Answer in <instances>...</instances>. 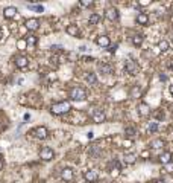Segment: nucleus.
<instances>
[{
	"label": "nucleus",
	"mask_w": 173,
	"mask_h": 183,
	"mask_svg": "<svg viewBox=\"0 0 173 183\" xmlns=\"http://www.w3.org/2000/svg\"><path fill=\"white\" fill-rule=\"evenodd\" d=\"M170 93L173 95V86H170Z\"/></svg>",
	"instance_id": "obj_42"
},
{
	"label": "nucleus",
	"mask_w": 173,
	"mask_h": 183,
	"mask_svg": "<svg viewBox=\"0 0 173 183\" xmlns=\"http://www.w3.org/2000/svg\"><path fill=\"white\" fill-rule=\"evenodd\" d=\"M166 171H167V172H173V163L172 162H170L169 165H166Z\"/></svg>",
	"instance_id": "obj_31"
},
{
	"label": "nucleus",
	"mask_w": 173,
	"mask_h": 183,
	"mask_svg": "<svg viewBox=\"0 0 173 183\" xmlns=\"http://www.w3.org/2000/svg\"><path fill=\"white\" fill-rule=\"evenodd\" d=\"M26 43H27V47H34L35 44H36V37L27 35L26 37Z\"/></svg>",
	"instance_id": "obj_25"
},
{
	"label": "nucleus",
	"mask_w": 173,
	"mask_h": 183,
	"mask_svg": "<svg viewBox=\"0 0 173 183\" xmlns=\"http://www.w3.org/2000/svg\"><path fill=\"white\" fill-rule=\"evenodd\" d=\"M91 118H93V121L96 122V124H100V122H103L105 121V113L103 110H99L96 109L93 113H91Z\"/></svg>",
	"instance_id": "obj_7"
},
{
	"label": "nucleus",
	"mask_w": 173,
	"mask_h": 183,
	"mask_svg": "<svg viewBox=\"0 0 173 183\" xmlns=\"http://www.w3.org/2000/svg\"><path fill=\"white\" fill-rule=\"evenodd\" d=\"M61 179L64 182H71L73 180V169L71 168H64L61 171Z\"/></svg>",
	"instance_id": "obj_11"
},
{
	"label": "nucleus",
	"mask_w": 173,
	"mask_h": 183,
	"mask_svg": "<svg viewBox=\"0 0 173 183\" xmlns=\"http://www.w3.org/2000/svg\"><path fill=\"white\" fill-rule=\"evenodd\" d=\"M84 179L88 183L97 182L99 180V171L97 169H88V171H85V174H84Z\"/></svg>",
	"instance_id": "obj_4"
},
{
	"label": "nucleus",
	"mask_w": 173,
	"mask_h": 183,
	"mask_svg": "<svg viewBox=\"0 0 173 183\" xmlns=\"http://www.w3.org/2000/svg\"><path fill=\"white\" fill-rule=\"evenodd\" d=\"M124 133H126L128 136H131V137H132V136H135V134H137V130H135L134 127H126V128H124Z\"/></svg>",
	"instance_id": "obj_28"
},
{
	"label": "nucleus",
	"mask_w": 173,
	"mask_h": 183,
	"mask_svg": "<svg viewBox=\"0 0 173 183\" xmlns=\"http://www.w3.org/2000/svg\"><path fill=\"white\" fill-rule=\"evenodd\" d=\"M27 8L32 9V11H36V12H43L44 11V8L41 5H27Z\"/></svg>",
	"instance_id": "obj_27"
},
{
	"label": "nucleus",
	"mask_w": 173,
	"mask_h": 183,
	"mask_svg": "<svg viewBox=\"0 0 173 183\" xmlns=\"http://www.w3.org/2000/svg\"><path fill=\"white\" fill-rule=\"evenodd\" d=\"M156 130H158V122H150V124L147 125V131H149V133H155Z\"/></svg>",
	"instance_id": "obj_29"
},
{
	"label": "nucleus",
	"mask_w": 173,
	"mask_h": 183,
	"mask_svg": "<svg viewBox=\"0 0 173 183\" xmlns=\"http://www.w3.org/2000/svg\"><path fill=\"white\" fill-rule=\"evenodd\" d=\"M17 16V8L15 6H8V8H5V11H3V17L5 18H14Z\"/></svg>",
	"instance_id": "obj_13"
},
{
	"label": "nucleus",
	"mask_w": 173,
	"mask_h": 183,
	"mask_svg": "<svg viewBox=\"0 0 173 183\" xmlns=\"http://www.w3.org/2000/svg\"><path fill=\"white\" fill-rule=\"evenodd\" d=\"M0 41H2V32H0Z\"/></svg>",
	"instance_id": "obj_43"
},
{
	"label": "nucleus",
	"mask_w": 173,
	"mask_h": 183,
	"mask_svg": "<svg viewBox=\"0 0 173 183\" xmlns=\"http://www.w3.org/2000/svg\"><path fill=\"white\" fill-rule=\"evenodd\" d=\"M93 5V2H81V6H90Z\"/></svg>",
	"instance_id": "obj_34"
},
{
	"label": "nucleus",
	"mask_w": 173,
	"mask_h": 183,
	"mask_svg": "<svg viewBox=\"0 0 173 183\" xmlns=\"http://www.w3.org/2000/svg\"><path fill=\"white\" fill-rule=\"evenodd\" d=\"M124 69H126V72L131 73V75H137L138 73V64L135 63V61H132V60H128L126 61V64H124Z\"/></svg>",
	"instance_id": "obj_5"
},
{
	"label": "nucleus",
	"mask_w": 173,
	"mask_h": 183,
	"mask_svg": "<svg viewBox=\"0 0 173 183\" xmlns=\"http://www.w3.org/2000/svg\"><path fill=\"white\" fill-rule=\"evenodd\" d=\"M132 145V142H131V141H128V142H124V146H126V148H128V146H131Z\"/></svg>",
	"instance_id": "obj_36"
},
{
	"label": "nucleus",
	"mask_w": 173,
	"mask_h": 183,
	"mask_svg": "<svg viewBox=\"0 0 173 183\" xmlns=\"http://www.w3.org/2000/svg\"><path fill=\"white\" fill-rule=\"evenodd\" d=\"M53 156H55V153H53V150L50 146H43V148L40 150V159H43V160H46V162L52 160Z\"/></svg>",
	"instance_id": "obj_3"
},
{
	"label": "nucleus",
	"mask_w": 173,
	"mask_h": 183,
	"mask_svg": "<svg viewBox=\"0 0 173 183\" xmlns=\"http://www.w3.org/2000/svg\"><path fill=\"white\" fill-rule=\"evenodd\" d=\"M137 21H138L140 25L146 26V25L149 23V16H147V14H144V12H140L138 16H137Z\"/></svg>",
	"instance_id": "obj_17"
},
{
	"label": "nucleus",
	"mask_w": 173,
	"mask_h": 183,
	"mask_svg": "<svg viewBox=\"0 0 173 183\" xmlns=\"http://www.w3.org/2000/svg\"><path fill=\"white\" fill-rule=\"evenodd\" d=\"M97 69H99V72L103 73V75H111L112 73V67L108 63H99L97 64Z\"/></svg>",
	"instance_id": "obj_12"
},
{
	"label": "nucleus",
	"mask_w": 173,
	"mask_h": 183,
	"mask_svg": "<svg viewBox=\"0 0 173 183\" xmlns=\"http://www.w3.org/2000/svg\"><path fill=\"white\" fill-rule=\"evenodd\" d=\"M70 110H71V105H70L69 101H62V102H58V104H53L52 107H50V111H52L53 114H65V113H69Z\"/></svg>",
	"instance_id": "obj_1"
},
{
	"label": "nucleus",
	"mask_w": 173,
	"mask_h": 183,
	"mask_svg": "<svg viewBox=\"0 0 173 183\" xmlns=\"http://www.w3.org/2000/svg\"><path fill=\"white\" fill-rule=\"evenodd\" d=\"M100 20H102V16H100V14H97V12H93V14L90 16V20H88V21H90V25H97Z\"/></svg>",
	"instance_id": "obj_19"
},
{
	"label": "nucleus",
	"mask_w": 173,
	"mask_h": 183,
	"mask_svg": "<svg viewBox=\"0 0 173 183\" xmlns=\"http://www.w3.org/2000/svg\"><path fill=\"white\" fill-rule=\"evenodd\" d=\"M24 26H26L27 31H36L40 28V21H38V18H27Z\"/></svg>",
	"instance_id": "obj_8"
},
{
	"label": "nucleus",
	"mask_w": 173,
	"mask_h": 183,
	"mask_svg": "<svg viewBox=\"0 0 173 183\" xmlns=\"http://www.w3.org/2000/svg\"><path fill=\"white\" fill-rule=\"evenodd\" d=\"M79 51H81V52H85L86 47H85V46H81V47H79Z\"/></svg>",
	"instance_id": "obj_38"
},
{
	"label": "nucleus",
	"mask_w": 173,
	"mask_h": 183,
	"mask_svg": "<svg viewBox=\"0 0 173 183\" xmlns=\"http://www.w3.org/2000/svg\"><path fill=\"white\" fill-rule=\"evenodd\" d=\"M140 6H147V5H150V2H146V0H143V2H138Z\"/></svg>",
	"instance_id": "obj_33"
},
{
	"label": "nucleus",
	"mask_w": 173,
	"mask_h": 183,
	"mask_svg": "<svg viewBox=\"0 0 173 183\" xmlns=\"http://www.w3.org/2000/svg\"><path fill=\"white\" fill-rule=\"evenodd\" d=\"M129 96H131V98H140V96H141V89H140L138 86H134V87L131 89V92H129Z\"/></svg>",
	"instance_id": "obj_20"
},
{
	"label": "nucleus",
	"mask_w": 173,
	"mask_h": 183,
	"mask_svg": "<svg viewBox=\"0 0 173 183\" xmlns=\"http://www.w3.org/2000/svg\"><path fill=\"white\" fill-rule=\"evenodd\" d=\"M138 113L141 116H149L150 114V107L146 102H140L138 104Z\"/></svg>",
	"instance_id": "obj_15"
},
{
	"label": "nucleus",
	"mask_w": 173,
	"mask_h": 183,
	"mask_svg": "<svg viewBox=\"0 0 173 183\" xmlns=\"http://www.w3.org/2000/svg\"><path fill=\"white\" fill-rule=\"evenodd\" d=\"M158 49H159L161 52L169 51V41H167V40H161V41L158 43Z\"/></svg>",
	"instance_id": "obj_23"
},
{
	"label": "nucleus",
	"mask_w": 173,
	"mask_h": 183,
	"mask_svg": "<svg viewBox=\"0 0 173 183\" xmlns=\"http://www.w3.org/2000/svg\"><path fill=\"white\" fill-rule=\"evenodd\" d=\"M150 146H152L154 150H159V148L164 146V141H162V139H154V141L150 142Z\"/></svg>",
	"instance_id": "obj_21"
},
{
	"label": "nucleus",
	"mask_w": 173,
	"mask_h": 183,
	"mask_svg": "<svg viewBox=\"0 0 173 183\" xmlns=\"http://www.w3.org/2000/svg\"><path fill=\"white\" fill-rule=\"evenodd\" d=\"M70 98L73 101H85L86 99V92L82 87H73L70 90Z\"/></svg>",
	"instance_id": "obj_2"
},
{
	"label": "nucleus",
	"mask_w": 173,
	"mask_h": 183,
	"mask_svg": "<svg viewBox=\"0 0 173 183\" xmlns=\"http://www.w3.org/2000/svg\"><path fill=\"white\" fill-rule=\"evenodd\" d=\"M135 160H137V156L135 154H124V163L132 165V163H135Z\"/></svg>",
	"instance_id": "obj_22"
},
{
	"label": "nucleus",
	"mask_w": 173,
	"mask_h": 183,
	"mask_svg": "<svg viewBox=\"0 0 173 183\" xmlns=\"http://www.w3.org/2000/svg\"><path fill=\"white\" fill-rule=\"evenodd\" d=\"M105 17L109 21H116V20H119V11L116 8H108L106 12H105Z\"/></svg>",
	"instance_id": "obj_9"
},
{
	"label": "nucleus",
	"mask_w": 173,
	"mask_h": 183,
	"mask_svg": "<svg viewBox=\"0 0 173 183\" xmlns=\"http://www.w3.org/2000/svg\"><path fill=\"white\" fill-rule=\"evenodd\" d=\"M159 162L162 165H169L172 162V153H169V151H166V153H162L161 156H159Z\"/></svg>",
	"instance_id": "obj_16"
},
{
	"label": "nucleus",
	"mask_w": 173,
	"mask_h": 183,
	"mask_svg": "<svg viewBox=\"0 0 173 183\" xmlns=\"http://www.w3.org/2000/svg\"><path fill=\"white\" fill-rule=\"evenodd\" d=\"M67 34L71 37H79V29H78V26H74V25H70V26H67Z\"/></svg>",
	"instance_id": "obj_18"
},
{
	"label": "nucleus",
	"mask_w": 173,
	"mask_h": 183,
	"mask_svg": "<svg viewBox=\"0 0 173 183\" xmlns=\"http://www.w3.org/2000/svg\"><path fill=\"white\" fill-rule=\"evenodd\" d=\"M17 47L20 49V51L26 49V47H27V43H26V40H18V41H17Z\"/></svg>",
	"instance_id": "obj_30"
},
{
	"label": "nucleus",
	"mask_w": 173,
	"mask_h": 183,
	"mask_svg": "<svg viewBox=\"0 0 173 183\" xmlns=\"http://www.w3.org/2000/svg\"><path fill=\"white\" fill-rule=\"evenodd\" d=\"M96 43L100 46V47H109V37L108 35H100L97 37V40H96Z\"/></svg>",
	"instance_id": "obj_14"
},
{
	"label": "nucleus",
	"mask_w": 173,
	"mask_h": 183,
	"mask_svg": "<svg viewBox=\"0 0 173 183\" xmlns=\"http://www.w3.org/2000/svg\"><path fill=\"white\" fill-rule=\"evenodd\" d=\"M154 114H155L156 119H161V118H164V113H162V111H155Z\"/></svg>",
	"instance_id": "obj_32"
},
{
	"label": "nucleus",
	"mask_w": 173,
	"mask_h": 183,
	"mask_svg": "<svg viewBox=\"0 0 173 183\" xmlns=\"http://www.w3.org/2000/svg\"><path fill=\"white\" fill-rule=\"evenodd\" d=\"M84 61H93V58H88V56H84Z\"/></svg>",
	"instance_id": "obj_39"
},
{
	"label": "nucleus",
	"mask_w": 173,
	"mask_h": 183,
	"mask_svg": "<svg viewBox=\"0 0 173 183\" xmlns=\"http://www.w3.org/2000/svg\"><path fill=\"white\" fill-rule=\"evenodd\" d=\"M143 40H144V37L141 35V34H137V35L132 37V43H134V46H141Z\"/></svg>",
	"instance_id": "obj_24"
},
{
	"label": "nucleus",
	"mask_w": 173,
	"mask_h": 183,
	"mask_svg": "<svg viewBox=\"0 0 173 183\" xmlns=\"http://www.w3.org/2000/svg\"><path fill=\"white\" fill-rule=\"evenodd\" d=\"M116 49H117V44H114V46H112L109 51H111V52H116Z\"/></svg>",
	"instance_id": "obj_37"
},
{
	"label": "nucleus",
	"mask_w": 173,
	"mask_h": 183,
	"mask_svg": "<svg viewBox=\"0 0 173 183\" xmlns=\"http://www.w3.org/2000/svg\"><path fill=\"white\" fill-rule=\"evenodd\" d=\"M155 183H166V182H164V180H156Z\"/></svg>",
	"instance_id": "obj_41"
},
{
	"label": "nucleus",
	"mask_w": 173,
	"mask_h": 183,
	"mask_svg": "<svg viewBox=\"0 0 173 183\" xmlns=\"http://www.w3.org/2000/svg\"><path fill=\"white\" fill-rule=\"evenodd\" d=\"M85 79H86V83H90V84H96L97 83V78H96L94 73H88L85 76Z\"/></svg>",
	"instance_id": "obj_26"
},
{
	"label": "nucleus",
	"mask_w": 173,
	"mask_h": 183,
	"mask_svg": "<svg viewBox=\"0 0 173 183\" xmlns=\"http://www.w3.org/2000/svg\"><path fill=\"white\" fill-rule=\"evenodd\" d=\"M159 79H161V81H167V76L161 73V75H159Z\"/></svg>",
	"instance_id": "obj_35"
},
{
	"label": "nucleus",
	"mask_w": 173,
	"mask_h": 183,
	"mask_svg": "<svg viewBox=\"0 0 173 183\" xmlns=\"http://www.w3.org/2000/svg\"><path fill=\"white\" fill-rule=\"evenodd\" d=\"M34 134H35V137H38V139H46L47 137V134H49V131H47V128L46 127H36L34 130Z\"/></svg>",
	"instance_id": "obj_10"
},
{
	"label": "nucleus",
	"mask_w": 173,
	"mask_h": 183,
	"mask_svg": "<svg viewBox=\"0 0 173 183\" xmlns=\"http://www.w3.org/2000/svg\"><path fill=\"white\" fill-rule=\"evenodd\" d=\"M14 63H15V66H17L18 69H26L27 64H29V60L24 55H17L15 60H14Z\"/></svg>",
	"instance_id": "obj_6"
},
{
	"label": "nucleus",
	"mask_w": 173,
	"mask_h": 183,
	"mask_svg": "<svg viewBox=\"0 0 173 183\" xmlns=\"http://www.w3.org/2000/svg\"><path fill=\"white\" fill-rule=\"evenodd\" d=\"M2 168H3V160L0 159V169H2Z\"/></svg>",
	"instance_id": "obj_40"
}]
</instances>
